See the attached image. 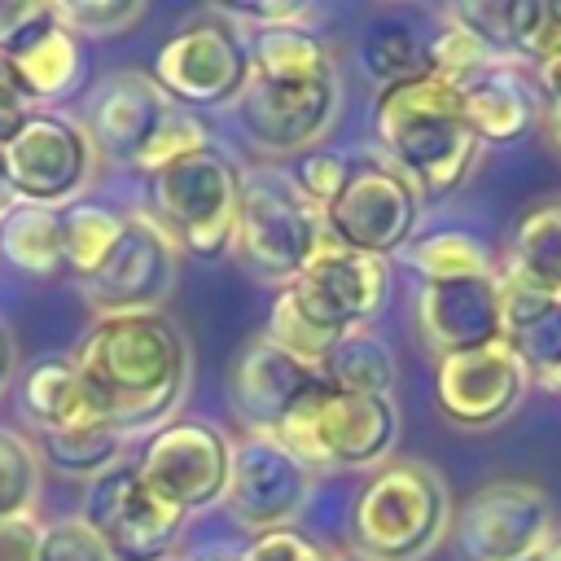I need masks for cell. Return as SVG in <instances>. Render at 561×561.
Masks as SVG:
<instances>
[{"label":"cell","mask_w":561,"mask_h":561,"mask_svg":"<svg viewBox=\"0 0 561 561\" xmlns=\"http://www.w3.org/2000/svg\"><path fill=\"white\" fill-rule=\"evenodd\" d=\"M75 373L92 416L131 438L167 425L188 390L193 359L184 333L167 316H118L96 320V329L79 342Z\"/></svg>","instance_id":"6da1fadb"},{"label":"cell","mask_w":561,"mask_h":561,"mask_svg":"<svg viewBox=\"0 0 561 561\" xmlns=\"http://www.w3.org/2000/svg\"><path fill=\"white\" fill-rule=\"evenodd\" d=\"M373 136L386 162L399 175H408L421 188V197L456 193L473 175L482 153L460 88L434 75L381 88L373 105Z\"/></svg>","instance_id":"7a4b0ae2"},{"label":"cell","mask_w":561,"mask_h":561,"mask_svg":"<svg viewBox=\"0 0 561 561\" xmlns=\"http://www.w3.org/2000/svg\"><path fill=\"white\" fill-rule=\"evenodd\" d=\"M451 530V495L434 465L386 460L351 508V552L364 561H425Z\"/></svg>","instance_id":"3957f363"},{"label":"cell","mask_w":561,"mask_h":561,"mask_svg":"<svg viewBox=\"0 0 561 561\" xmlns=\"http://www.w3.org/2000/svg\"><path fill=\"white\" fill-rule=\"evenodd\" d=\"M280 438L311 473L316 469H368L386 465L399 443V408L386 394H351L337 386H320L302 399L285 425L272 434Z\"/></svg>","instance_id":"277c9868"},{"label":"cell","mask_w":561,"mask_h":561,"mask_svg":"<svg viewBox=\"0 0 561 561\" xmlns=\"http://www.w3.org/2000/svg\"><path fill=\"white\" fill-rule=\"evenodd\" d=\"M153 210L175 245L215 259L232 245L241 210V175L219 149H197L153 175Z\"/></svg>","instance_id":"5b68a950"},{"label":"cell","mask_w":561,"mask_h":561,"mask_svg":"<svg viewBox=\"0 0 561 561\" xmlns=\"http://www.w3.org/2000/svg\"><path fill=\"white\" fill-rule=\"evenodd\" d=\"M320 237H324V215L298 197L294 180H276L267 171L241 180L232 250L259 280L285 289L302 272Z\"/></svg>","instance_id":"8992f818"},{"label":"cell","mask_w":561,"mask_h":561,"mask_svg":"<svg viewBox=\"0 0 561 561\" xmlns=\"http://www.w3.org/2000/svg\"><path fill=\"white\" fill-rule=\"evenodd\" d=\"M96 145L92 136L61 114H31L22 131L0 149V188L9 202L35 206H75L92 180Z\"/></svg>","instance_id":"52a82bcc"},{"label":"cell","mask_w":561,"mask_h":561,"mask_svg":"<svg viewBox=\"0 0 561 561\" xmlns=\"http://www.w3.org/2000/svg\"><path fill=\"white\" fill-rule=\"evenodd\" d=\"M421 202V188L390 162L351 167V180L324 210V232L368 259H390L412 245Z\"/></svg>","instance_id":"ba28073f"},{"label":"cell","mask_w":561,"mask_h":561,"mask_svg":"<svg viewBox=\"0 0 561 561\" xmlns=\"http://www.w3.org/2000/svg\"><path fill=\"white\" fill-rule=\"evenodd\" d=\"M175 276H180V245L171 241V232L153 215H127L110 259L79 285L101 320H118V316H158L175 289Z\"/></svg>","instance_id":"9c48e42d"},{"label":"cell","mask_w":561,"mask_h":561,"mask_svg":"<svg viewBox=\"0 0 561 561\" xmlns=\"http://www.w3.org/2000/svg\"><path fill=\"white\" fill-rule=\"evenodd\" d=\"M311 491H316V473L280 438L245 434L232 443L224 508L250 539L272 530H294Z\"/></svg>","instance_id":"30bf717a"},{"label":"cell","mask_w":561,"mask_h":561,"mask_svg":"<svg viewBox=\"0 0 561 561\" xmlns=\"http://www.w3.org/2000/svg\"><path fill=\"white\" fill-rule=\"evenodd\" d=\"M460 561H526L552 543V504L543 486L495 478L478 486L451 517Z\"/></svg>","instance_id":"8fae6325"},{"label":"cell","mask_w":561,"mask_h":561,"mask_svg":"<svg viewBox=\"0 0 561 561\" xmlns=\"http://www.w3.org/2000/svg\"><path fill=\"white\" fill-rule=\"evenodd\" d=\"M228 469H232V443L224 430L206 421H167L162 430L149 434L136 460L140 482L184 517L224 504Z\"/></svg>","instance_id":"7c38bea8"},{"label":"cell","mask_w":561,"mask_h":561,"mask_svg":"<svg viewBox=\"0 0 561 561\" xmlns=\"http://www.w3.org/2000/svg\"><path fill=\"white\" fill-rule=\"evenodd\" d=\"M101 543L114 552V561H167V552L184 535V513L162 504L136 473V460H118L83 491L79 513Z\"/></svg>","instance_id":"4fadbf2b"},{"label":"cell","mask_w":561,"mask_h":561,"mask_svg":"<svg viewBox=\"0 0 561 561\" xmlns=\"http://www.w3.org/2000/svg\"><path fill=\"white\" fill-rule=\"evenodd\" d=\"M245 136L267 153H311L329 136L337 105H342V79L324 75L311 83H276L259 70H250L241 96L232 101Z\"/></svg>","instance_id":"5bb4252c"},{"label":"cell","mask_w":561,"mask_h":561,"mask_svg":"<svg viewBox=\"0 0 561 561\" xmlns=\"http://www.w3.org/2000/svg\"><path fill=\"white\" fill-rule=\"evenodd\" d=\"M153 79L180 105H232L250 79V44L228 22H193L158 48Z\"/></svg>","instance_id":"9a60e30c"},{"label":"cell","mask_w":561,"mask_h":561,"mask_svg":"<svg viewBox=\"0 0 561 561\" xmlns=\"http://www.w3.org/2000/svg\"><path fill=\"white\" fill-rule=\"evenodd\" d=\"M289 289L324 329L355 333L368 329L373 316H381L390 298V267L386 259H368L324 232L302 272L289 280Z\"/></svg>","instance_id":"2e32d148"},{"label":"cell","mask_w":561,"mask_h":561,"mask_svg":"<svg viewBox=\"0 0 561 561\" xmlns=\"http://www.w3.org/2000/svg\"><path fill=\"white\" fill-rule=\"evenodd\" d=\"M530 390V373L508 342H491L478 351H460L438 359L434 368V403L460 430H491Z\"/></svg>","instance_id":"e0dca14e"},{"label":"cell","mask_w":561,"mask_h":561,"mask_svg":"<svg viewBox=\"0 0 561 561\" xmlns=\"http://www.w3.org/2000/svg\"><path fill=\"white\" fill-rule=\"evenodd\" d=\"M416 329H421V342L438 359L504 342L500 272L456 276V280H425L416 289Z\"/></svg>","instance_id":"ac0fdd59"},{"label":"cell","mask_w":561,"mask_h":561,"mask_svg":"<svg viewBox=\"0 0 561 561\" xmlns=\"http://www.w3.org/2000/svg\"><path fill=\"white\" fill-rule=\"evenodd\" d=\"M324 386V373L285 355L267 337H254L228 373V408L245 425V434H276L285 416Z\"/></svg>","instance_id":"d6986e66"},{"label":"cell","mask_w":561,"mask_h":561,"mask_svg":"<svg viewBox=\"0 0 561 561\" xmlns=\"http://www.w3.org/2000/svg\"><path fill=\"white\" fill-rule=\"evenodd\" d=\"M171 96L158 88V79L140 75V70H123L114 75L96 96H92V123H88V136L96 149H105L110 158H123L131 162L149 140L153 131L167 123L171 114Z\"/></svg>","instance_id":"ffe728a7"},{"label":"cell","mask_w":561,"mask_h":561,"mask_svg":"<svg viewBox=\"0 0 561 561\" xmlns=\"http://www.w3.org/2000/svg\"><path fill=\"white\" fill-rule=\"evenodd\" d=\"M500 311H504V342L526 364L530 381L552 386L561 377V298L535 289L517 272H500Z\"/></svg>","instance_id":"44dd1931"},{"label":"cell","mask_w":561,"mask_h":561,"mask_svg":"<svg viewBox=\"0 0 561 561\" xmlns=\"http://www.w3.org/2000/svg\"><path fill=\"white\" fill-rule=\"evenodd\" d=\"M460 96H465L469 127L478 131L482 145L522 140L539 123V92L513 66H500V70L478 75L473 83L460 88Z\"/></svg>","instance_id":"7402d4cb"},{"label":"cell","mask_w":561,"mask_h":561,"mask_svg":"<svg viewBox=\"0 0 561 561\" xmlns=\"http://www.w3.org/2000/svg\"><path fill=\"white\" fill-rule=\"evenodd\" d=\"M4 61H9L13 79L22 83V92L31 101H57V96H66L75 88V79H79V66H83L79 39L66 26H57L53 18L44 26H35L18 48H9Z\"/></svg>","instance_id":"603a6c76"},{"label":"cell","mask_w":561,"mask_h":561,"mask_svg":"<svg viewBox=\"0 0 561 561\" xmlns=\"http://www.w3.org/2000/svg\"><path fill=\"white\" fill-rule=\"evenodd\" d=\"M250 70L276 79V83H311V79H324V75H337L333 66V53L324 48V39L302 26V22H289V26H263V31H250Z\"/></svg>","instance_id":"cb8c5ba5"},{"label":"cell","mask_w":561,"mask_h":561,"mask_svg":"<svg viewBox=\"0 0 561 561\" xmlns=\"http://www.w3.org/2000/svg\"><path fill=\"white\" fill-rule=\"evenodd\" d=\"M0 254L26 276H57L61 254V210L35 202H9L0 210Z\"/></svg>","instance_id":"d4e9b609"},{"label":"cell","mask_w":561,"mask_h":561,"mask_svg":"<svg viewBox=\"0 0 561 561\" xmlns=\"http://www.w3.org/2000/svg\"><path fill=\"white\" fill-rule=\"evenodd\" d=\"M504 267L543 294H561V197L535 202L517 219Z\"/></svg>","instance_id":"484cf974"},{"label":"cell","mask_w":561,"mask_h":561,"mask_svg":"<svg viewBox=\"0 0 561 561\" xmlns=\"http://www.w3.org/2000/svg\"><path fill=\"white\" fill-rule=\"evenodd\" d=\"M324 381L337 386V390H351V394H386L394 399V381H399V364H394V351L386 337H377L373 329H355L346 333L329 359L320 364Z\"/></svg>","instance_id":"4316f807"},{"label":"cell","mask_w":561,"mask_h":561,"mask_svg":"<svg viewBox=\"0 0 561 561\" xmlns=\"http://www.w3.org/2000/svg\"><path fill=\"white\" fill-rule=\"evenodd\" d=\"M127 434L114 430L110 421H83V425H66V430H39V456L66 473V478H101L105 469H114L123 460Z\"/></svg>","instance_id":"83f0119b"},{"label":"cell","mask_w":561,"mask_h":561,"mask_svg":"<svg viewBox=\"0 0 561 561\" xmlns=\"http://www.w3.org/2000/svg\"><path fill=\"white\" fill-rule=\"evenodd\" d=\"M22 408L39 430H66L83 421H101L88 408L75 359H44L22 377Z\"/></svg>","instance_id":"f1b7e54d"},{"label":"cell","mask_w":561,"mask_h":561,"mask_svg":"<svg viewBox=\"0 0 561 561\" xmlns=\"http://www.w3.org/2000/svg\"><path fill=\"white\" fill-rule=\"evenodd\" d=\"M500 66H513V61H504L478 31H469V26L456 22L451 13H443L438 31L425 39V70H430L434 79L451 83V88H465V83H473L478 75L500 70ZM513 70H517V66H513Z\"/></svg>","instance_id":"f546056e"},{"label":"cell","mask_w":561,"mask_h":561,"mask_svg":"<svg viewBox=\"0 0 561 561\" xmlns=\"http://www.w3.org/2000/svg\"><path fill=\"white\" fill-rule=\"evenodd\" d=\"M504 53L535 70L561 61V0H504Z\"/></svg>","instance_id":"4dcf8cb0"},{"label":"cell","mask_w":561,"mask_h":561,"mask_svg":"<svg viewBox=\"0 0 561 561\" xmlns=\"http://www.w3.org/2000/svg\"><path fill=\"white\" fill-rule=\"evenodd\" d=\"M123 224H127V215H118L110 206H96V202L66 206L61 210V254H66V267L79 280H88L110 259V250L118 245Z\"/></svg>","instance_id":"1f68e13d"},{"label":"cell","mask_w":561,"mask_h":561,"mask_svg":"<svg viewBox=\"0 0 561 561\" xmlns=\"http://www.w3.org/2000/svg\"><path fill=\"white\" fill-rule=\"evenodd\" d=\"M425 39L430 35H416L408 22H373L359 39V61L364 70L381 83V88H394V83H408V79H421L430 75L425 70Z\"/></svg>","instance_id":"d6a6232c"},{"label":"cell","mask_w":561,"mask_h":561,"mask_svg":"<svg viewBox=\"0 0 561 561\" xmlns=\"http://www.w3.org/2000/svg\"><path fill=\"white\" fill-rule=\"evenodd\" d=\"M403 263L412 272H421V280H456V276H486V272H495L486 245L473 232H460V228H438L430 237H416L403 250Z\"/></svg>","instance_id":"836d02e7"},{"label":"cell","mask_w":561,"mask_h":561,"mask_svg":"<svg viewBox=\"0 0 561 561\" xmlns=\"http://www.w3.org/2000/svg\"><path fill=\"white\" fill-rule=\"evenodd\" d=\"M263 337H267L272 346H280L285 355H294V359H302V364L320 368V364L329 359V351H333L346 333L324 329V324H320V320L298 302V294L285 285V289H276V298H272V311H267V329H263Z\"/></svg>","instance_id":"e575fe53"},{"label":"cell","mask_w":561,"mask_h":561,"mask_svg":"<svg viewBox=\"0 0 561 561\" xmlns=\"http://www.w3.org/2000/svg\"><path fill=\"white\" fill-rule=\"evenodd\" d=\"M53 22L66 26L75 39H118L145 22L140 0H57Z\"/></svg>","instance_id":"d590c367"},{"label":"cell","mask_w":561,"mask_h":561,"mask_svg":"<svg viewBox=\"0 0 561 561\" xmlns=\"http://www.w3.org/2000/svg\"><path fill=\"white\" fill-rule=\"evenodd\" d=\"M39 500V456L26 438L0 430V517L35 513Z\"/></svg>","instance_id":"8d00e7d4"},{"label":"cell","mask_w":561,"mask_h":561,"mask_svg":"<svg viewBox=\"0 0 561 561\" xmlns=\"http://www.w3.org/2000/svg\"><path fill=\"white\" fill-rule=\"evenodd\" d=\"M206 145H210V140H206L202 118H193L188 110H171L167 123L153 131V140L131 158V167L153 180L162 167H171V162H180V158H188V153H197V149H206Z\"/></svg>","instance_id":"74e56055"},{"label":"cell","mask_w":561,"mask_h":561,"mask_svg":"<svg viewBox=\"0 0 561 561\" xmlns=\"http://www.w3.org/2000/svg\"><path fill=\"white\" fill-rule=\"evenodd\" d=\"M346 180H351V162H346L342 153H333V149H311V153H302L298 167H294V188H298V197H302L307 206H316L320 215L329 210V202L342 193Z\"/></svg>","instance_id":"f35d334b"},{"label":"cell","mask_w":561,"mask_h":561,"mask_svg":"<svg viewBox=\"0 0 561 561\" xmlns=\"http://www.w3.org/2000/svg\"><path fill=\"white\" fill-rule=\"evenodd\" d=\"M39 561H114V552L101 543V535L83 517H61L44 526Z\"/></svg>","instance_id":"ab89813d"},{"label":"cell","mask_w":561,"mask_h":561,"mask_svg":"<svg viewBox=\"0 0 561 561\" xmlns=\"http://www.w3.org/2000/svg\"><path fill=\"white\" fill-rule=\"evenodd\" d=\"M237 561H329V552L316 548L298 530H272V535H254L250 543H241Z\"/></svg>","instance_id":"60d3db41"},{"label":"cell","mask_w":561,"mask_h":561,"mask_svg":"<svg viewBox=\"0 0 561 561\" xmlns=\"http://www.w3.org/2000/svg\"><path fill=\"white\" fill-rule=\"evenodd\" d=\"M219 13H224V18H232V22H245V31H263V26H289V22H302V26H307V18H311V9H307V4H298V0L224 4Z\"/></svg>","instance_id":"b9f144b4"},{"label":"cell","mask_w":561,"mask_h":561,"mask_svg":"<svg viewBox=\"0 0 561 561\" xmlns=\"http://www.w3.org/2000/svg\"><path fill=\"white\" fill-rule=\"evenodd\" d=\"M44 522L35 513L0 517V561H39Z\"/></svg>","instance_id":"7bdbcfd3"},{"label":"cell","mask_w":561,"mask_h":561,"mask_svg":"<svg viewBox=\"0 0 561 561\" xmlns=\"http://www.w3.org/2000/svg\"><path fill=\"white\" fill-rule=\"evenodd\" d=\"M31 105H35V101L22 92V83L13 79L9 61L0 57V149H4V145H9L18 131H22V123L35 114Z\"/></svg>","instance_id":"ee69618b"},{"label":"cell","mask_w":561,"mask_h":561,"mask_svg":"<svg viewBox=\"0 0 561 561\" xmlns=\"http://www.w3.org/2000/svg\"><path fill=\"white\" fill-rule=\"evenodd\" d=\"M539 114L548 123L552 145L561 149V61H552V66L539 70Z\"/></svg>","instance_id":"f6af8a7d"},{"label":"cell","mask_w":561,"mask_h":561,"mask_svg":"<svg viewBox=\"0 0 561 561\" xmlns=\"http://www.w3.org/2000/svg\"><path fill=\"white\" fill-rule=\"evenodd\" d=\"M9 359H13V351H9V337H4V329H0V386H4V377H9Z\"/></svg>","instance_id":"bcb514c9"},{"label":"cell","mask_w":561,"mask_h":561,"mask_svg":"<svg viewBox=\"0 0 561 561\" xmlns=\"http://www.w3.org/2000/svg\"><path fill=\"white\" fill-rule=\"evenodd\" d=\"M543 561H561V530L552 535V543L543 548Z\"/></svg>","instance_id":"7dc6e473"},{"label":"cell","mask_w":561,"mask_h":561,"mask_svg":"<svg viewBox=\"0 0 561 561\" xmlns=\"http://www.w3.org/2000/svg\"><path fill=\"white\" fill-rule=\"evenodd\" d=\"M329 561H364L359 552H351V548H342V552H329Z\"/></svg>","instance_id":"c3c4849f"},{"label":"cell","mask_w":561,"mask_h":561,"mask_svg":"<svg viewBox=\"0 0 561 561\" xmlns=\"http://www.w3.org/2000/svg\"><path fill=\"white\" fill-rule=\"evenodd\" d=\"M4 206H9V193H4V188H0V210H4Z\"/></svg>","instance_id":"681fc988"},{"label":"cell","mask_w":561,"mask_h":561,"mask_svg":"<svg viewBox=\"0 0 561 561\" xmlns=\"http://www.w3.org/2000/svg\"><path fill=\"white\" fill-rule=\"evenodd\" d=\"M526 561H543V552H535V557H526Z\"/></svg>","instance_id":"f907efd6"},{"label":"cell","mask_w":561,"mask_h":561,"mask_svg":"<svg viewBox=\"0 0 561 561\" xmlns=\"http://www.w3.org/2000/svg\"><path fill=\"white\" fill-rule=\"evenodd\" d=\"M557 298H561V294H557Z\"/></svg>","instance_id":"816d5d0a"}]
</instances>
